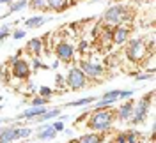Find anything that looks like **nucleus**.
Returning <instances> with one entry per match:
<instances>
[{
	"label": "nucleus",
	"mask_w": 156,
	"mask_h": 143,
	"mask_svg": "<svg viewBox=\"0 0 156 143\" xmlns=\"http://www.w3.org/2000/svg\"><path fill=\"white\" fill-rule=\"evenodd\" d=\"M115 120V110L110 108H103V110H96L94 113L89 117L87 120V127L94 133H107L108 129L114 125Z\"/></svg>",
	"instance_id": "nucleus-1"
},
{
	"label": "nucleus",
	"mask_w": 156,
	"mask_h": 143,
	"mask_svg": "<svg viewBox=\"0 0 156 143\" xmlns=\"http://www.w3.org/2000/svg\"><path fill=\"white\" fill-rule=\"evenodd\" d=\"M133 9H129V5H122V4H115L110 5L105 12H103V21L110 25V27H121L122 23L131 21L133 19Z\"/></svg>",
	"instance_id": "nucleus-2"
},
{
	"label": "nucleus",
	"mask_w": 156,
	"mask_h": 143,
	"mask_svg": "<svg viewBox=\"0 0 156 143\" xmlns=\"http://www.w3.org/2000/svg\"><path fill=\"white\" fill-rule=\"evenodd\" d=\"M153 97H154V94L149 92V94L144 95L136 104H133V115H131V118H129V122L133 125H138V124H144V122H146L147 115H149V110H151V104H153Z\"/></svg>",
	"instance_id": "nucleus-3"
},
{
	"label": "nucleus",
	"mask_w": 156,
	"mask_h": 143,
	"mask_svg": "<svg viewBox=\"0 0 156 143\" xmlns=\"http://www.w3.org/2000/svg\"><path fill=\"white\" fill-rule=\"evenodd\" d=\"M124 53H126V57H128L129 62H140L142 58L146 57V53H147L146 41H144V39H140V37L129 39V43H128Z\"/></svg>",
	"instance_id": "nucleus-4"
},
{
	"label": "nucleus",
	"mask_w": 156,
	"mask_h": 143,
	"mask_svg": "<svg viewBox=\"0 0 156 143\" xmlns=\"http://www.w3.org/2000/svg\"><path fill=\"white\" fill-rule=\"evenodd\" d=\"M64 81H66V87L71 88V90H82L89 83V78L82 73L80 67H71L68 71V74H66V78H64Z\"/></svg>",
	"instance_id": "nucleus-5"
},
{
	"label": "nucleus",
	"mask_w": 156,
	"mask_h": 143,
	"mask_svg": "<svg viewBox=\"0 0 156 143\" xmlns=\"http://www.w3.org/2000/svg\"><path fill=\"white\" fill-rule=\"evenodd\" d=\"M11 62H12V69H11V73H12V76L16 78V80H27V78L30 76L32 69H30V66H29L27 60L14 57Z\"/></svg>",
	"instance_id": "nucleus-6"
},
{
	"label": "nucleus",
	"mask_w": 156,
	"mask_h": 143,
	"mask_svg": "<svg viewBox=\"0 0 156 143\" xmlns=\"http://www.w3.org/2000/svg\"><path fill=\"white\" fill-rule=\"evenodd\" d=\"M55 55H57V58L60 62L69 64L73 60V57H75V46L66 43V41H62V43H58L57 46H55Z\"/></svg>",
	"instance_id": "nucleus-7"
},
{
	"label": "nucleus",
	"mask_w": 156,
	"mask_h": 143,
	"mask_svg": "<svg viewBox=\"0 0 156 143\" xmlns=\"http://www.w3.org/2000/svg\"><path fill=\"white\" fill-rule=\"evenodd\" d=\"M80 69L87 78H99L105 74V67L96 62H87V60H80Z\"/></svg>",
	"instance_id": "nucleus-8"
},
{
	"label": "nucleus",
	"mask_w": 156,
	"mask_h": 143,
	"mask_svg": "<svg viewBox=\"0 0 156 143\" xmlns=\"http://www.w3.org/2000/svg\"><path fill=\"white\" fill-rule=\"evenodd\" d=\"M133 101L129 99L126 103H122V104L119 106L115 110V118L117 120H121V122H129V118H131V115H133Z\"/></svg>",
	"instance_id": "nucleus-9"
},
{
	"label": "nucleus",
	"mask_w": 156,
	"mask_h": 143,
	"mask_svg": "<svg viewBox=\"0 0 156 143\" xmlns=\"http://www.w3.org/2000/svg\"><path fill=\"white\" fill-rule=\"evenodd\" d=\"M119 94H121V90H108V92H105V94L99 97V103L94 104V110H103V108H108L112 103H115L117 99H119Z\"/></svg>",
	"instance_id": "nucleus-10"
},
{
	"label": "nucleus",
	"mask_w": 156,
	"mask_h": 143,
	"mask_svg": "<svg viewBox=\"0 0 156 143\" xmlns=\"http://www.w3.org/2000/svg\"><path fill=\"white\" fill-rule=\"evenodd\" d=\"M20 140V127L9 125V127H4V131L0 133V143H12Z\"/></svg>",
	"instance_id": "nucleus-11"
},
{
	"label": "nucleus",
	"mask_w": 156,
	"mask_h": 143,
	"mask_svg": "<svg viewBox=\"0 0 156 143\" xmlns=\"http://www.w3.org/2000/svg\"><path fill=\"white\" fill-rule=\"evenodd\" d=\"M105 141V134L103 133H87L82 134L76 140H71V143H103Z\"/></svg>",
	"instance_id": "nucleus-12"
},
{
	"label": "nucleus",
	"mask_w": 156,
	"mask_h": 143,
	"mask_svg": "<svg viewBox=\"0 0 156 143\" xmlns=\"http://www.w3.org/2000/svg\"><path fill=\"white\" fill-rule=\"evenodd\" d=\"M128 37H129V29L128 27H114V32H112V43L114 44H122L126 43Z\"/></svg>",
	"instance_id": "nucleus-13"
},
{
	"label": "nucleus",
	"mask_w": 156,
	"mask_h": 143,
	"mask_svg": "<svg viewBox=\"0 0 156 143\" xmlns=\"http://www.w3.org/2000/svg\"><path fill=\"white\" fill-rule=\"evenodd\" d=\"M55 136H57V131L53 129V125L51 124L41 125V127L37 129V133H36V138L41 140V141H43V140H44V141H46V140H53Z\"/></svg>",
	"instance_id": "nucleus-14"
},
{
	"label": "nucleus",
	"mask_w": 156,
	"mask_h": 143,
	"mask_svg": "<svg viewBox=\"0 0 156 143\" xmlns=\"http://www.w3.org/2000/svg\"><path fill=\"white\" fill-rule=\"evenodd\" d=\"M58 117H60V108H48L44 113L39 115V117H36L32 122L41 124V122H48V120H53V118H58Z\"/></svg>",
	"instance_id": "nucleus-15"
},
{
	"label": "nucleus",
	"mask_w": 156,
	"mask_h": 143,
	"mask_svg": "<svg viewBox=\"0 0 156 143\" xmlns=\"http://www.w3.org/2000/svg\"><path fill=\"white\" fill-rule=\"evenodd\" d=\"M25 49L29 51L30 55L39 57V55H41V51H43V39H39V37L30 39L29 43H27V46H25Z\"/></svg>",
	"instance_id": "nucleus-16"
},
{
	"label": "nucleus",
	"mask_w": 156,
	"mask_h": 143,
	"mask_svg": "<svg viewBox=\"0 0 156 143\" xmlns=\"http://www.w3.org/2000/svg\"><path fill=\"white\" fill-rule=\"evenodd\" d=\"M71 5L69 0H48V9L55 11V12H62Z\"/></svg>",
	"instance_id": "nucleus-17"
},
{
	"label": "nucleus",
	"mask_w": 156,
	"mask_h": 143,
	"mask_svg": "<svg viewBox=\"0 0 156 143\" xmlns=\"http://www.w3.org/2000/svg\"><path fill=\"white\" fill-rule=\"evenodd\" d=\"M29 7V0H18V2H12L9 5V11L4 14V16H0V18H7L9 14H12V12H18V11H23Z\"/></svg>",
	"instance_id": "nucleus-18"
},
{
	"label": "nucleus",
	"mask_w": 156,
	"mask_h": 143,
	"mask_svg": "<svg viewBox=\"0 0 156 143\" xmlns=\"http://www.w3.org/2000/svg\"><path fill=\"white\" fill-rule=\"evenodd\" d=\"M46 21H50V18H44V16H34V18L25 19V27L27 29H37L41 25H44Z\"/></svg>",
	"instance_id": "nucleus-19"
},
{
	"label": "nucleus",
	"mask_w": 156,
	"mask_h": 143,
	"mask_svg": "<svg viewBox=\"0 0 156 143\" xmlns=\"http://www.w3.org/2000/svg\"><path fill=\"white\" fill-rule=\"evenodd\" d=\"M94 101H96V97H94V95H89V97H82V99H78V101H71V103H68L66 106H69V108H80V106L90 104V103H94Z\"/></svg>",
	"instance_id": "nucleus-20"
},
{
	"label": "nucleus",
	"mask_w": 156,
	"mask_h": 143,
	"mask_svg": "<svg viewBox=\"0 0 156 143\" xmlns=\"http://www.w3.org/2000/svg\"><path fill=\"white\" fill-rule=\"evenodd\" d=\"M30 7L34 11H50L48 9V0H30V4H29Z\"/></svg>",
	"instance_id": "nucleus-21"
},
{
	"label": "nucleus",
	"mask_w": 156,
	"mask_h": 143,
	"mask_svg": "<svg viewBox=\"0 0 156 143\" xmlns=\"http://www.w3.org/2000/svg\"><path fill=\"white\" fill-rule=\"evenodd\" d=\"M124 136H126V143H138V138H142V134H138L135 129L124 131Z\"/></svg>",
	"instance_id": "nucleus-22"
},
{
	"label": "nucleus",
	"mask_w": 156,
	"mask_h": 143,
	"mask_svg": "<svg viewBox=\"0 0 156 143\" xmlns=\"http://www.w3.org/2000/svg\"><path fill=\"white\" fill-rule=\"evenodd\" d=\"M50 99H44V97H41V95H37V97H34L32 101H30L29 104L32 106V108H39V106H48Z\"/></svg>",
	"instance_id": "nucleus-23"
},
{
	"label": "nucleus",
	"mask_w": 156,
	"mask_h": 143,
	"mask_svg": "<svg viewBox=\"0 0 156 143\" xmlns=\"http://www.w3.org/2000/svg\"><path fill=\"white\" fill-rule=\"evenodd\" d=\"M37 69H48V66L43 64V62L39 60V57H34L32 58V71H37Z\"/></svg>",
	"instance_id": "nucleus-24"
},
{
	"label": "nucleus",
	"mask_w": 156,
	"mask_h": 143,
	"mask_svg": "<svg viewBox=\"0 0 156 143\" xmlns=\"http://www.w3.org/2000/svg\"><path fill=\"white\" fill-rule=\"evenodd\" d=\"M39 95L44 97V99H50V97L53 95V88H50V87H41V88H39Z\"/></svg>",
	"instance_id": "nucleus-25"
},
{
	"label": "nucleus",
	"mask_w": 156,
	"mask_h": 143,
	"mask_svg": "<svg viewBox=\"0 0 156 143\" xmlns=\"http://www.w3.org/2000/svg\"><path fill=\"white\" fill-rule=\"evenodd\" d=\"M32 129L30 127H20V140H25V138H30L32 136Z\"/></svg>",
	"instance_id": "nucleus-26"
},
{
	"label": "nucleus",
	"mask_w": 156,
	"mask_h": 143,
	"mask_svg": "<svg viewBox=\"0 0 156 143\" xmlns=\"http://www.w3.org/2000/svg\"><path fill=\"white\" fill-rule=\"evenodd\" d=\"M55 85H57V88H64L66 87V81H64L62 74H55Z\"/></svg>",
	"instance_id": "nucleus-27"
},
{
	"label": "nucleus",
	"mask_w": 156,
	"mask_h": 143,
	"mask_svg": "<svg viewBox=\"0 0 156 143\" xmlns=\"http://www.w3.org/2000/svg\"><path fill=\"white\" fill-rule=\"evenodd\" d=\"M11 36H12V39H23L25 36H27V32H25V30H21V29H18V30H14Z\"/></svg>",
	"instance_id": "nucleus-28"
},
{
	"label": "nucleus",
	"mask_w": 156,
	"mask_h": 143,
	"mask_svg": "<svg viewBox=\"0 0 156 143\" xmlns=\"http://www.w3.org/2000/svg\"><path fill=\"white\" fill-rule=\"evenodd\" d=\"M110 143H126V136H124V133H119L115 138H112V141Z\"/></svg>",
	"instance_id": "nucleus-29"
},
{
	"label": "nucleus",
	"mask_w": 156,
	"mask_h": 143,
	"mask_svg": "<svg viewBox=\"0 0 156 143\" xmlns=\"http://www.w3.org/2000/svg\"><path fill=\"white\" fill-rule=\"evenodd\" d=\"M7 36H9V25H4V27L0 29V41L5 39Z\"/></svg>",
	"instance_id": "nucleus-30"
},
{
	"label": "nucleus",
	"mask_w": 156,
	"mask_h": 143,
	"mask_svg": "<svg viewBox=\"0 0 156 143\" xmlns=\"http://www.w3.org/2000/svg\"><path fill=\"white\" fill-rule=\"evenodd\" d=\"M131 95H133V90H121L119 99H128V97H131Z\"/></svg>",
	"instance_id": "nucleus-31"
},
{
	"label": "nucleus",
	"mask_w": 156,
	"mask_h": 143,
	"mask_svg": "<svg viewBox=\"0 0 156 143\" xmlns=\"http://www.w3.org/2000/svg\"><path fill=\"white\" fill-rule=\"evenodd\" d=\"M51 125H53V129H55L57 133L58 131H64V122H62V120H57V122H53Z\"/></svg>",
	"instance_id": "nucleus-32"
},
{
	"label": "nucleus",
	"mask_w": 156,
	"mask_h": 143,
	"mask_svg": "<svg viewBox=\"0 0 156 143\" xmlns=\"http://www.w3.org/2000/svg\"><path fill=\"white\" fill-rule=\"evenodd\" d=\"M153 74H154V73H144V74H138V76H136V81H144V80H149V78H153Z\"/></svg>",
	"instance_id": "nucleus-33"
},
{
	"label": "nucleus",
	"mask_w": 156,
	"mask_h": 143,
	"mask_svg": "<svg viewBox=\"0 0 156 143\" xmlns=\"http://www.w3.org/2000/svg\"><path fill=\"white\" fill-rule=\"evenodd\" d=\"M78 49H80V53H85V51L89 49V43H87V41H82V43H80V46H78Z\"/></svg>",
	"instance_id": "nucleus-34"
},
{
	"label": "nucleus",
	"mask_w": 156,
	"mask_h": 143,
	"mask_svg": "<svg viewBox=\"0 0 156 143\" xmlns=\"http://www.w3.org/2000/svg\"><path fill=\"white\" fill-rule=\"evenodd\" d=\"M14 0H0V4H4V5H11Z\"/></svg>",
	"instance_id": "nucleus-35"
},
{
	"label": "nucleus",
	"mask_w": 156,
	"mask_h": 143,
	"mask_svg": "<svg viewBox=\"0 0 156 143\" xmlns=\"http://www.w3.org/2000/svg\"><path fill=\"white\" fill-rule=\"evenodd\" d=\"M2 131H4V127H0V133H2Z\"/></svg>",
	"instance_id": "nucleus-36"
},
{
	"label": "nucleus",
	"mask_w": 156,
	"mask_h": 143,
	"mask_svg": "<svg viewBox=\"0 0 156 143\" xmlns=\"http://www.w3.org/2000/svg\"><path fill=\"white\" fill-rule=\"evenodd\" d=\"M0 108H2V104H0Z\"/></svg>",
	"instance_id": "nucleus-37"
},
{
	"label": "nucleus",
	"mask_w": 156,
	"mask_h": 143,
	"mask_svg": "<svg viewBox=\"0 0 156 143\" xmlns=\"http://www.w3.org/2000/svg\"><path fill=\"white\" fill-rule=\"evenodd\" d=\"M25 143H27V141H25Z\"/></svg>",
	"instance_id": "nucleus-38"
}]
</instances>
